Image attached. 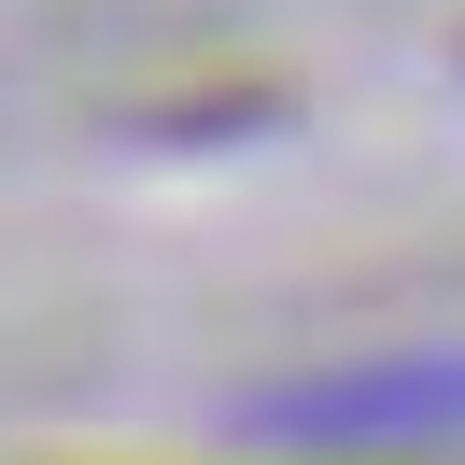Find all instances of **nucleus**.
Here are the masks:
<instances>
[{
  "instance_id": "nucleus-1",
  "label": "nucleus",
  "mask_w": 465,
  "mask_h": 465,
  "mask_svg": "<svg viewBox=\"0 0 465 465\" xmlns=\"http://www.w3.org/2000/svg\"><path fill=\"white\" fill-rule=\"evenodd\" d=\"M240 437H268V451H437V437H465V352H381V367L268 381L240 409Z\"/></svg>"
}]
</instances>
